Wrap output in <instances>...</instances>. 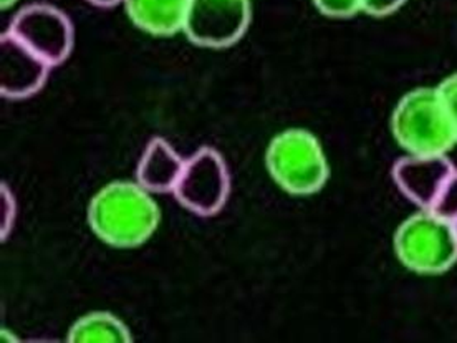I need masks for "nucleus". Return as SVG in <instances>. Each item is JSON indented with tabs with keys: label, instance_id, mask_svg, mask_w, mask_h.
<instances>
[{
	"label": "nucleus",
	"instance_id": "4",
	"mask_svg": "<svg viewBox=\"0 0 457 343\" xmlns=\"http://www.w3.org/2000/svg\"><path fill=\"white\" fill-rule=\"evenodd\" d=\"M395 251L404 267L418 274H441L457 263V238L453 222L431 209H421L401 222Z\"/></svg>",
	"mask_w": 457,
	"mask_h": 343
},
{
	"label": "nucleus",
	"instance_id": "13",
	"mask_svg": "<svg viewBox=\"0 0 457 343\" xmlns=\"http://www.w3.org/2000/svg\"><path fill=\"white\" fill-rule=\"evenodd\" d=\"M431 211L449 222L457 221V172H453V176L443 186Z\"/></svg>",
	"mask_w": 457,
	"mask_h": 343
},
{
	"label": "nucleus",
	"instance_id": "5",
	"mask_svg": "<svg viewBox=\"0 0 457 343\" xmlns=\"http://www.w3.org/2000/svg\"><path fill=\"white\" fill-rule=\"evenodd\" d=\"M181 206L197 216H214L224 207L230 193V176L224 158L214 148L199 149L184 163L174 188Z\"/></svg>",
	"mask_w": 457,
	"mask_h": 343
},
{
	"label": "nucleus",
	"instance_id": "16",
	"mask_svg": "<svg viewBox=\"0 0 457 343\" xmlns=\"http://www.w3.org/2000/svg\"><path fill=\"white\" fill-rule=\"evenodd\" d=\"M406 4V0H363V12L373 17H386Z\"/></svg>",
	"mask_w": 457,
	"mask_h": 343
},
{
	"label": "nucleus",
	"instance_id": "14",
	"mask_svg": "<svg viewBox=\"0 0 457 343\" xmlns=\"http://www.w3.org/2000/svg\"><path fill=\"white\" fill-rule=\"evenodd\" d=\"M317 9L328 17L346 19L363 11V0H313Z\"/></svg>",
	"mask_w": 457,
	"mask_h": 343
},
{
	"label": "nucleus",
	"instance_id": "11",
	"mask_svg": "<svg viewBox=\"0 0 457 343\" xmlns=\"http://www.w3.org/2000/svg\"><path fill=\"white\" fill-rule=\"evenodd\" d=\"M191 0H125L129 19L153 35H172L184 29Z\"/></svg>",
	"mask_w": 457,
	"mask_h": 343
},
{
	"label": "nucleus",
	"instance_id": "10",
	"mask_svg": "<svg viewBox=\"0 0 457 343\" xmlns=\"http://www.w3.org/2000/svg\"><path fill=\"white\" fill-rule=\"evenodd\" d=\"M184 163L186 160L171 148L168 141L154 138L149 141L137 164V183L153 193L174 191L183 172Z\"/></svg>",
	"mask_w": 457,
	"mask_h": 343
},
{
	"label": "nucleus",
	"instance_id": "6",
	"mask_svg": "<svg viewBox=\"0 0 457 343\" xmlns=\"http://www.w3.org/2000/svg\"><path fill=\"white\" fill-rule=\"evenodd\" d=\"M15 40L46 60L54 69L73 48V25L69 17L48 4H32L19 12L7 30Z\"/></svg>",
	"mask_w": 457,
	"mask_h": 343
},
{
	"label": "nucleus",
	"instance_id": "2",
	"mask_svg": "<svg viewBox=\"0 0 457 343\" xmlns=\"http://www.w3.org/2000/svg\"><path fill=\"white\" fill-rule=\"evenodd\" d=\"M391 128L401 148L410 155H446L457 145L437 88H416L396 105Z\"/></svg>",
	"mask_w": 457,
	"mask_h": 343
},
{
	"label": "nucleus",
	"instance_id": "18",
	"mask_svg": "<svg viewBox=\"0 0 457 343\" xmlns=\"http://www.w3.org/2000/svg\"><path fill=\"white\" fill-rule=\"evenodd\" d=\"M17 0H2L0 4H2V9H7V7H11V5H13Z\"/></svg>",
	"mask_w": 457,
	"mask_h": 343
},
{
	"label": "nucleus",
	"instance_id": "7",
	"mask_svg": "<svg viewBox=\"0 0 457 343\" xmlns=\"http://www.w3.org/2000/svg\"><path fill=\"white\" fill-rule=\"evenodd\" d=\"M249 23V0H191L183 30L195 46L224 48L236 44Z\"/></svg>",
	"mask_w": 457,
	"mask_h": 343
},
{
	"label": "nucleus",
	"instance_id": "8",
	"mask_svg": "<svg viewBox=\"0 0 457 343\" xmlns=\"http://www.w3.org/2000/svg\"><path fill=\"white\" fill-rule=\"evenodd\" d=\"M454 172L446 155H410L393 166V180L411 203L431 209Z\"/></svg>",
	"mask_w": 457,
	"mask_h": 343
},
{
	"label": "nucleus",
	"instance_id": "3",
	"mask_svg": "<svg viewBox=\"0 0 457 343\" xmlns=\"http://www.w3.org/2000/svg\"><path fill=\"white\" fill-rule=\"evenodd\" d=\"M267 168L275 183L290 195H313L328 180V163L320 141L307 130H287L270 141Z\"/></svg>",
	"mask_w": 457,
	"mask_h": 343
},
{
	"label": "nucleus",
	"instance_id": "19",
	"mask_svg": "<svg viewBox=\"0 0 457 343\" xmlns=\"http://www.w3.org/2000/svg\"><path fill=\"white\" fill-rule=\"evenodd\" d=\"M453 226H454V230H456V238H457V221H454V222H453Z\"/></svg>",
	"mask_w": 457,
	"mask_h": 343
},
{
	"label": "nucleus",
	"instance_id": "15",
	"mask_svg": "<svg viewBox=\"0 0 457 343\" xmlns=\"http://www.w3.org/2000/svg\"><path fill=\"white\" fill-rule=\"evenodd\" d=\"M436 88L441 96V102L445 105L447 118H449L457 138V73L449 75Z\"/></svg>",
	"mask_w": 457,
	"mask_h": 343
},
{
	"label": "nucleus",
	"instance_id": "17",
	"mask_svg": "<svg viewBox=\"0 0 457 343\" xmlns=\"http://www.w3.org/2000/svg\"><path fill=\"white\" fill-rule=\"evenodd\" d=\"M93 5H98V7H113L118 2L121 0H88Z\"/></svg>",
	"mask_w": 457,
	"mask_h": 343
},
{
	"label": "nucleus",
	"instance_id": "1",
	"mask_svg": "<svg viewBox=\"0 0 457 343\" xmlns=\"http://www.w3.org/2000/svg\"><path fill=\"white\" fill-rule=\"evenodd\" d=\"M95 234L114 247H137L160 224V207L141 184L116 181L104 186L88 207Z\"/></svg>",
	"mask_w": 457,
	"mask_h": 343
},
{
	"label": "nucleus",
	"instance_id": "12",
	"mask_svg": "<svg viewBox=\"0 0 457 343\" xmlns=\"http://www.w3.org/2000/svg\"><path fill=\"white\" fill-rule=\"evenodd\" d=\"M131 333L123 322L106 312H95L83 317L70 329L71 343H128Z\"/></svg>",
	"mask_w": 457,
	"mask_h": 343
},
{
	"label": "nucleus",
	"instance_id": "9",
	"mask_svg": "<svg viewBox=\"0 0 457 343\" xmlns=\"http://www.w3.org/2000/svg\"><path fill=\"white\" fill-rule=\"evenodd\" d=\"M2 70L0 90L2 95L19 100L38 92L46 85L52 67L46 60L35 55L32 50L15 40L11 34L2 35Z\"/></svg>",
	"mask_w": 457,
	"mask_h": 343
}]
</instances>
